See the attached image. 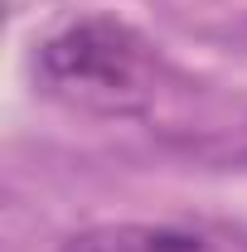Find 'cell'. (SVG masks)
<instances>
[{
    "label": "cell",
    "instance_id": "6da1fadb",
    "mask_svg": "<svg viewBox=\"0 0 247 252\" xmlns=\"http://www.w3.org/2000/svg\"><path fill=\"white\" fill-rule=\"evenodd\" d=\"M39 73L59 97L93 112H136L151 97V54L117 20H78L39 49Z\"/></svg>",
    "mask_w": 247,
    "mask_h": 252
},
{
    "label": "cell",
    "instance_id": "7a4b0ae2",
    "mask_svg": "<svg viewBox=\"0 0 247 252\" xmlns=\"http://www.w3.org/2000/svg\"><path fill=\"white\" fill-rule=\"evenodd\" d=\"M63 252H214L204 233L170 228V223H107L68 238Z\"/></svg>",
    "mask_w": 247,
    "mask_h": 252
}]
</instances>
